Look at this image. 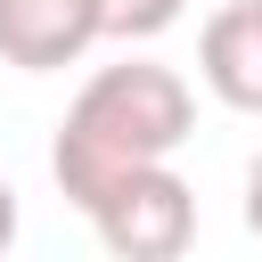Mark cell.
<instances>
[{"label": "cell", "mask_w": 262, "mask_h": 262, "mask_svg": "<svg viewBox=\"0 0 262 262\" xmlns=\"http://www.w3.org/2000/svg\"><path fill=\"white\" fill-rule=\"evenodd\" d=\"M196 74L221 106L262 115V0H221L196 33Z\"/></svg>", "instance_id": "3"}, {"label": "cell", "mask_w": 262, "mask_h": 262, "mask_svg": "<svg viewBox=\"0 0 262 262\" xmlns=\"http://www.w3.org/2000/svg\"><path fill=\"white\" fill-rule=\"evenodd\" d=\"M8 246H16V188L0 180V254H8Z\"/></svg>", "instance_id": "7"}, {"label": "cell", "mask_w": 262, "mask_h": 262, "mask_svg": "<svg viewBox=\"0 0 262 262\" xmlns=\"http://www.w3.org/2000/svg\"><path fill=\"white\" fill-rule=\"evenodd\" d=\"M90 229H98V246L115 262H180L188 237H196V188L172 164L131 172V180H115L90 205Z\"/></svg>", "instance_id": "2"}, {"label": "cell", "mask_w": 262, "mask_h": 262, "mask_svg": "<svg viewBox=\"0 0 262 262\" xmlns=\"http://www.w3.org/2000/svg\"><path fill=\"white\" fill-rule=\"evenodd\" d=\"M188 131H196V90L156 57H123V66H98L74 90V106H66V123L49 139V172L90 213L115 180L172 164Z\"/></svg>", "instance_id": "1"}, {"label": "cell", "mask_w": 262, "mask_h": 262, "mask_svg": "<svg viewBox=\"0 0 262 262\" xmlns=\"http://www.w3.org/2000/svg\"><path fill=\"white\" fill-rule=\"evenodd\" d=\"M246 229H254V237H262V156H254V164H246Z\"/></svg>", "instance_id": "6"}, {"label": "cell", "mask_w": 262, "mask_h": 262, "mask_svg": "<svg viewBox=\"0 0 262 262\" xmlns=\"http://www.w3.org/2000/svg\"><path fill=\"white\" fill-rule=\"evenodd\" d=\"M98 41L90 0H0V57L25 74H57Z\"/></svg>", "instance_id": "4"}, {"label": "cell", "mask_w": 262, "mask_h": 262, "mask_svg": "<svg viewBox=\"0 0 262 262\" xmlns=\"http://www.w3.org/2000/svg\"><path fill=\"white\" fill-rule=\"evenodd\" d=\"M188 0H90V25L98 41H156L164 25H180Z\"/></svg>", "instance_id": "5"}]
</instances>
